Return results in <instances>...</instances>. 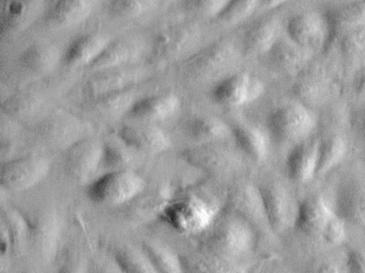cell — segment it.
Returning <instances> with one entry per match:
<instances>
[{"instance_id":"obj_1","label":"cell","mask_w":365,"mask_h":273,"mask_svg":"<svg viewBox=\"0 0 365 273\" xmlns=\"http://www.w3.org/2000/svg\"><path fill=\"white\" fill-rule=\"evenodd\" d=\"M202 235L204 251L232 259L247 254L255 242L253 226L240 218L223 213Z\"/></svg>"},{"instance_id":"obj_2","label":"cell","mask_w":365,"mask_h":273,"mask_svg":"<svg viewBox=\"0 0 365 273\" xmlns=\"http://www.w3.org/2000/svg\"><path fill=\"white\" fill-rule=\"evenodd\" d=\"M240 59V50L230 40H221L200 49L183 61L185 74L190 80L197 82L217 81L232 74Z\"/></svg>"},{"instance_id":"obj_3","label":"cell","mask_w":365,"mask_h":273,"mask_svg":"<svg viewBox=\"0 0 365 273\" xmlns=\"http://www.w3.org/2000/svg\"><path fill=\"white\" fill-rule=\"evenodd\" d=\"M217 217V209L211 203L189 192L173 196L160 219L181 234H198L206 230Z\"/></svg>"},{"instance_id":"obj_4","label":"cell","mask_w":365,"mask_h":273,"mask_svg":"<svg viewBox=\"0 0 365 273\" xmlns=\"http://www.w3.org/2000/svg\"><path fill=\"white\" fill-rule=\"evenodd\" d=\"M142 175L131 168L110 171L88 183L86 194L96 204L120 206L127 205L146 188Z\"/></svg>"},{"instance_id":"obj_5","label":"cell","mask_w":365,"mask_h":273,"mask_svg":"<svg viewBox=\"0 0 365 273\" xmlns=\"http://www.w3.org/2000/svg\"><path fill=\"white\" fill-rule=\"evenodd\" d=\"M317 125L314 113L302 102H287L269 114L267 127L271 138L279 144H297L307 140Z\"/></svg>"},{"instance_id":"obj_6","label":"cell","mask_w":365,"mask_h":273,"mask_svg":"<svg viewBox=\"0 0 365 273\" xmlns=\"http://www.w3.org/2000/svg\"><path fill=\"white\" fill-rule=\"evenodd\" d=\"M202 30L197 23H183L170 26L162 30L155 40L150 50L153 63L170 64L189 59L200 50Z\"/></svg>"},{"instance_id":"obj_7","label":"cell","mask_w":365,"mask_h":273,"mask_svg":"<svg viewBox=\"0 0 365 273\" xmlns=\"http://www.w3.org/2000/svg\"><path fill=\"white\" fill-rule=\"evenodd\" d=\"M286 31L292 42L311 53L328 48L333 41L328 16L316 11H304L294 15L288 21Z\"/></svg>"},{"instance_id":"obj_8","label":"cell","mask_w":365,"mask_h":273,"mask_svg":"<svg viewBox=\"0 0 365 273\" xmlns=\"http://www.w3.org/2000/svg\"><path fill=\"white\" fill-rule=\"evenodd\" d=\"M181 157L190 166L212 176L224 177L236 172L241 159L236 151L221 142L197 144L185 149Z\"/></svg>"},{"instance_id":"obj_9","label":"cell","mask_w":365,"mask_h":273,"mask_svg":"<svg viewBox=\"0 0 365 273\" xmlns=\"http://www.w3.org/2000/svg\"><path fill=\"white\" fill-rule=\"evenodd\" d=\"M264 90V82L258 77L247 72H235L215 83L210 96L215 104L237 108L257 100Z\"/></svg>"},{"instance_id":"obj_10","label":"cell","mask_w":365,"mask_h":273,"mask_svg":"<svg viewBox=\"0 0 365 273\" xmlns=\"http://www.w3.org/2000/svg\"><path fill=\"white\" fill-rule=\"evenodd\" d=\"M51 161L44 156L27 155L4 162L0 183L4 189L21 192L35 187L48 176Z\"/></svg>"},{"instance_id":"obj_11","label":"cell","mask_w":365,"mask_h":273,"mask_svg":"<svg viewBox=\"0 0 365 273\" xmlns=\"http://www.w3.org/2000/svg\"><path fill=\"white\" fill-rule=\"evenodd\" d=\"M223 213L240 218L253 228H266L269 224L258 186L247 181L234 183L226 194Z\"/></svg>"},{"instance_id":"obj_12","label":"cell","mask_w":365,"mask_h":273,"mask_svg":"<svg viewBox=\"0 0 365 273\" xmlns=\"http://www.w3.org/2000/svg\"><path fill=\"white\" fill-rule=\"evenodd\" d=\"M35 134L48 146L65 147L67 149L74 143L88 136L85 123L63 111L50 113L38 121Z\"/></svg>"},{"instance_id":"obj_13","label":"cell","mask_w":365,"mask_h":273,"mask_svg":"<svg viewBox=\"0 0 365 273\" xmlns=\"http://www.w3.org/2000/svg\"><path fill=\"white\" fill-rule=\"evenodd\" d=\"M258 188L270 230L282 234L289 228H294L299 203L294 200L288 190L273 181L262 183Z\"/></svg>"},{"instance_id":"obj_14","label":"cell","mask_w":365,"mask_h":273,"mask_svg":"<svg viewBox=\"0 0 365 273\" xmlns=\"http://www.w3.org/2000/svg\"><path fill=\"white\" fill-rule=\"evenodd\" d=\"M23 213L29 228V245L42 259H52L61 232L56 213L48 208L33 209Z\"/></svg>"},{"instance_id":"obj_15","label":"cell","mask_w":365,"mask_h":273,"mask_svg":"<svg viewBox=\"0 0 365 273\" xmlns=\"http://www.w3.org/2000/svg\"><path fill=\"white\" fill-rule=\"evenodd\" d=\"M103 142L86 136L67 149L65 170L68 176L78 183H91L96 173L101 168Z\"/></svg>"},{"instance_id":"obj_16","label":"cell","mask_w":365,"mask_h":273,"mask_svg":"<svg viewBox=\"0 0 365 273\" xmlns=\"http://www.w3.org/2000/svg\"><path fill=\"white\" fill-rule=\"evenodd\" d=\"M142 68L135 66L101 70L85 83V94L89 100L134 89L144 79Z\"/></svg>"},{"instance_id":"obj_17","label":"cell","mask_w":365,"mask_h":273,"mask_svg":"<svg viewBox=\"0 0 365 273\" xmlns=\"http://www.w3.org/2000/svg\"><path fill=\"white\" fill-rule=\"evenodd\" d=\"M172 198V189L168 183H147L134 200L125 205V215L133 223L151 221L160 218Z\"/></svg>"},{"instance_id":"obj_18","label":"cell","mask_w":365,"mask_h":273,"mask_svg":"<svg viewBox=\"0 0 365 273\" xmlns=\"http://www.w3.org/2000/svg\"><path fill=\"white\" fill-rule=\"evenodd\" d=\"M118 138L125 146L145 154H160L170 147V136L153 123L136 122L118 129Z\"/></svg>"},{"instance_id":"obj_19","label":"cell","mask_w":365,"mask_h":273,"mask_svg":"<svg viewBox=\"0 0 365 273\" xmlns=\"http://www.w3.org/2000/svg\"><path fill=\"white\" fill-rule=\"evenodd\" d=\"M180 106V98L172 92L145 96L135 100L125 117L143 123L165 121L174 117Z\"/></svg>"},{"instance_id":"obj_20","label":"cell","mask_w":365,"mask_h":273,"mask_svg":"<svg viewBox=\"0 0 365 273\" xmlns=\"http://www.w3.org/2000/svg\"><path fill=\"white\" fill-rule=\"evenodd\" d=\"M333 210L346 223L365 230V181L352 179L341 185Z\"/></svg>"},{"instance_id":"obj_21","label":"cell","mask_w":365,"mask_h":273,"mask_svg":"<svg viewBox=\"0 0 365 273\" xmlns=\"http://www.w3.org/2000/svg\"><path fill=\"white\" fill-rule=\"evenodd\" d=\"M114 38L103 32H89L74 38L66 50L63 60L69 68H89Z\"/></svg>"},{"instance_id":"obj_22","label":"cell","mask_w":365,"mask_h":273,"mask_svg":"<svg viewBox=\"0 0 365 273\" xmlns=\"http://www.w3.org/2000/svg\"><path fill=\"white\" fill-rule=\"evenodd\" d=\"M334 213L332 207L322 196H307L299 202L294 228L305 236L320 238Z\"/></svg>"},{"instance_id":"obj_23","label":"cell","mask_w":365,"mask_h":273,"mask_svg":"<svg viewBox=\"0 0 365 273\" xmlns=\"http://www.w3.org/2000/svg\"><path fill=\"white\" fill-rule=\"evenodd\" d=\"M318 147L319 141L307 139L297 143L286 158V173L290 181L307 183L317 176Z\"/></svg>"},{"instance_id":"obj_24","label":"cell","mask_w":365,"mask_h":273,"mask_svg":"<svg viewBox=\"0 0 365 273\" xmlns=\"http://www.w3.org/2000/svg\"><path fill=\"white\" fill-rule=\"evenodd\" d=\"M144 53V45L138 38L113 40L106 50L89 66V70H101L133 65Z\"/></svg>"},{"instance_id":"obj_25","label":"cell","mask_w":365,"mask_h":273,"mask_svg":"<svg viewBox=\"0 0 365 273\" xmlns=\"http://www.w3.org/2000/svg\"><path fill=\"white\" fill-rule=\"evenodd\" d=\"M98 1L99 0H55L46 12V23L57 29H68L80 25L93 13Z\"/></svg>"},{"instance_id":"obj_26","label":"cell","mask_w":365,"mask_h":273,"mask_svg":"<svg viewBox=\"0 0 365 273\" xmlns=\"http://www.w3.org/2000/svg\"><path fill=\"white\" fill-rule=\"evenodd\" d=\"M281 27L277 19L267 18L254 23L245 32L241 51L250 57L268 55L281 36Z\"/></svg>"},{"instance_id":"obj_27","label":"cell","mask_w":365,"mask_h":273,"mask_svg":"<svg viewBox=\"0 0 365 273\" xmlns=\"http://www.w3.org/2000/svg\"><path fill=\"white\" fill-rule=\"evenodd\" d=\"M185 130L197 144L222 142L232 136L230 124L212 114L193 115L185 122Z\"/></svg>"},{"instance_id":"obj_28","label":"cell","mask_w":365,"mask_h":273,"mask_svg":"<svg viewBox=\"0 0 365 273\" xmlns=\"http://www.w3.org/2000/svg\"><path fill=\"white\" fill-rule=\"evenodd\" d=\"M183 273H249L236 259L209 252H192L180 256Z\"/></svg>"},{"instance_id":"obj_29","label":"cell","mask_w":365,"mask_h":273,"mask_svg":"<svg viewBox=\"0 0 365 273\" xmlns=\"http://www.w3.org/2000/svg\"><path fill=\"white\" fill-rule=\"evenodd\" d=\"M311 51L292 42L289 38H279L268 53L269 63L279 72L298 73L304 68L311 58Z\"/></svg>"},{"instance_id":"obj_30","label":"cell","mask_w":365,"mask_h":273,"mask_svg":"<svg viewBox=\"0 0 365 273\" xmlns=\"http://www.w3.org/2000/svg\"><path fill=\"white\" fill-rule=\"evenodd\" d=\"M61 59V51L56 45L34 43L21 55L20 64L29 74L44 76L56 68Z\"/></svg>"},{"instance_id":"obj_31","label":"cell","mask_w":365,"mask_h":273,"mask_svg":"<svg viewBox=\"0 0 365 273\" xmlns=\"http://www.w3.org/2000/svg\"><path fill=\"white\" fill-rule=\"evenodd\" d=\"M3 110L8 117L23 122H34L43 119L46 102L43 96L35 92H21L8 98L3 105Z\"/></svg>"},{"instance_id":"obj_32","label":"cell","mask_w":365,"mask_h":273,"mask_svg":"<svg viewBox=\"0 0 365 273\" xmlns=\"http://www.w3.org/2000/svg\"><path fill=\"white\" fill-rule=\"evenodd\" d=\"M230 125L232 136L240 151L254 161H264L268 154L264 134L255 126L243 122H235Z\"/></svg>"},{"instance_id":"obj_33","label":"cell","mask_w":365,"mask_h":273,"mask_svg":"<svg viewBox=\"0 0 365 273\" xmlns=\"http://www.w3.org/2000/svg\"><path fill=\"white\" fill-rule=\"evenodd\" d=\"M42 6L43 0H4V30L24 29L39 14Z\"/></svg>"},{"instance_id":"obj_34","label":"cell","mask_w":365,"mask_h":273,"mask_svg":"<svg viewBox=\"0 0 365 273\" xmlns=\"http://www.w3.org/2000/svg\"><path fill=\"white\" fill-rule=\"evenodd\" d=\"M333 38L341 32L356 28L365 27V0L346 2L327 13Z\"/></svg>"},{"instance_id":"obj_35","label":"cell","mask_w":365,"mask_h":273,"mask_svg":"<svg viewBox=\"0 0 365 273\" xmlns=\"http://www.w3.org/2000/svg\"><path fill=\"white\" fill-rule=\"evenodd\" d=\"M138 98L134 97L133 89L104 97L91 100L89 111L101 121H110L120 115H127L128 111Z\"/></svg>"},{"instance_id":"obj_36","label":"cell","mask_w":365,"mask_h":273,"mask_svg":"<svg viewBox=\"0 0 365 273\" xmlns=\"http://www.w3.org/2000/svg\"><path fill=\"white\" fill-rule=\"evenodd\" d=\"M110 251V257L123 273H158L142 249H135L127 243H117Z\"/></svg>"},{"instance_id":"obj_37","label":"cell","mask_w":365,"mask_h":273,"mask_svg":"<svg viewBox=\"0 0 365 273\" xmlns=\"http://www.w3.org/2000/svg\"><path fill=\"white\" fill-rule=\"evenodd\" d=\"M140 249L158 273H183L180 255L163 243L145 240Z\"/></svg>"},{"instance_id":"obj_38","label":"cell","mask_w":365,"mask_h":273,"mask_svg":"<svg viewBox=\"0 0 365 273\" xmlns=\"http://www.w3.org/2000/svg\"><path fill=\"white\" fill-rule=\"evenodd\" d=\"M1 220V230L9 239L12 253H20L29 245V228L24 213L16 209H6Z\"/></svg>"},{"instance_id":"obj_39","label":"cell","mask_w":365,"mask_h":273,"mask_svg":"<svg viewBox=\"0 0 365 273\" xmlns=\"http://www.w3.org/2000/svg\"><path fill=\"white\" fill-rule=\"evenodd\" d=\"M347 153V145L341 136H329L319 141L317 175H324L339 166Z\"/></svg>"},{"instance_id":"obj_40","label":"cell","mask_w":365,"mask_h":273,"mask_svg":"<svg viewBox=\"0 0 365 273\" xmlns=\"http://www.w3.org/2000/svg\"><path fill=\"white\" fill-rule=\"evenodd\" d=\"M260 6L262 0H230L215 21L222 25H237L252 16Z\"/></svg>"},{"instance_id":"obj_41","label":"cell","mask_w":365,"mask_h":273,"mask_svg":"<svg viewBox=\"0 0 365 273\" xmlns=\"http://www.w3.org/2000/svg\"><path fill=\"white\" fill-rule=\"evenodd\" d=\"M155 0H110L108 6L110 16L118 19H131L150 12Z\"/></svg>"},{"instance_id":"obj_42","label":"cell","mask_w":365,"mask_h":273,"mask_svg":"<svg viewBox=\"0 0 365 273\" xmlns=\"http://www.w3.org/2000/svg\"><path fill=\"white\" fill-rule=\"evenodd\" d=\"M230 0H183L185 11L205 18H217Z\"/></svg>"},{"instance_id":"obj_43","label":"cell","mask_w":365,"mask_h":273,"mask_svg":"<svg viewBox=\"0 0 365 273\" xmlns=\"http://www.w3.org/2000/svg\"><path fill=\"white\" fill-rule=\"evenodd\" d=\"M130 164L129 154L115 143H103L101 168L108 171H117L127 168Z\"/></svg>"},{"instance_id":"obj_44","label":"cell","mask_w":365,"mask_h":273,"mask_svg":"<svg viewBox=\"0 0 365 273\" xmlns=\"http://www.w3.org/2000/svg\"><path fill=\"white\" fill-rule=\"evenodd\" d=\"M339 36H341L339 46L344 55H356L365 50V27L348 30Z\"/></svg>"},{"instance_id":"obj_45","label":"cell","mask_w":365,"mask_h":273,"mask_svg":"<svg viewBox=\"0 0 365 273\" xmlns=\"http://www.w3.org/2000/svg\"><path fill=\"white\" fill-rule=\"evenodd\" d=\"M346 235H347L346 222L341 218H339L336 213H334L330 221L327 224L326 228H324L320 239L327 245H339L345 241Z\"/></svg>"},{"instance_id":"obj_46","label":"cell","mask_w":365,"mask_h":273,"mask_svg":"<svg viewBox=\"0 0 365 273\" xmlns=\"http://www.w3.org/2000/svg\"><path fill=\"white\" fill-rule=\"evenodd\" d=\"M347 273H365V250H351L346 256Z\"/></svg>"},{"instance_id":"obj_47","label":"cell","mask_w":365,"mask_h":273,"mask_svg":"<svg viewBox=\"0 0 365 273\" xmlns=\"http://www.w3.org/2000/svg\"><path fill=\"white\" fill-rule=\"evenodd\" d=\"M58 273H89L88 268L78 254H70L59 268Z\"/></svg>"},{"instance_id":"obj_48","label":"cell","mask_w":365,"mask_h":273,"mask_svg":"<svg viewBox=\"0 0 365 273\" xmlns=\"http://www.w3.org/2000/svg\"><path fill=\"white\" fill-rule=\"evenodd\" d=\"M89 273H123L112 257L93 260L88 267Z\"/></svg>"},{"instance_id":"obj_49","label":"cell","mask_w":365,"mask_h":273,"mask_svg":"<svg viewBox=\"0 0 365 273\" xmlns=\"http://www.w3.org/2000/svg\"><path fill=\"white\" fill-rule=\"evenodd\" d=\"M314 273H347L345 260L324 259L318 262Z\"/></svg>"},{"instance_id":"obj_50","label":"cell","mask_w":365,"mask_h":273,"mask_svg":"<svg viewBox=\"0 0 365 273\" xmlns=\"http://www.w3.org/2000/svg\"><path fill=\"white\" fill-rule=\"evenodd\" d=\"M351 122L356 134L365 141V106L356 111V114L352 117Z\"/></svg>"},{"instance_id":"obj_51","label":"cell","mask_w":365,"mask_h":273,"mask_svg":"<svg viewBox=\"0 0 365 273\" xmlns=\"http://www.w3.org/2000/svg\"><path fill=\"white\" fill-rule=\"evenodd\" d=\"M356 94L359 97L365 100V73L359 78L356 85Z\"/></svg>"},{"instance_id":"obj_52","label":"cell","mask_w":365,"mask_h":273,"mask_svg":"<svg viewBox=\"0 0 365 273\" xmlns=\"http://www.w3.org/2000/svg\"><path fill=\"white\" fill-rule=\"evenodd\" d=\"M289 0H262V6L267 9L277 8Z\"/></svg>"},{"instance_id":"obj_53","label":"cell","mask_w":365,"mask_h":273,"mask_svg":"<svg viewBox=\"0 0 365 273\" xmlns=\"http://www.w3.org/2000/svg\"><path fill=\"white\" fill-rule=\"evenodd\" d=\"M351 1H359V0H347V2H351ZM346 4V2H345Z\"/></svg>"}]
</instances>
